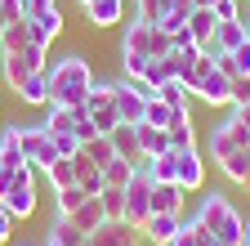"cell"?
<instances>
[{
    "label": "cell",
    "mask_w": 250,
    "mask_h": 246,
    "mask_svg": "<svg viewBox=\"0 0 250 246\" xmlns=\"http://www.w3.org/2000/svg\"><path fill=\"white\" fill-rule=\"evenodd\" d=\"M85 5H89V0H76V9H85Z\"/></svg>",
    "instance_id": "50"
},
{
    "label": "cell",
    "mask_w": 250,
    "mask_h": 246,
    "mask_svg": "<svg viewBox=\"0 0 250 246\" xmlns=\"http://www.w3.org/2000/svg\"><path fill=\"white\" fill-rule=\"evenodd\" d=\"M214 5V0H192V9H210Z\"/></svg>",
    "instance_id": "46"
},
{
    "label": "cell",
    "mask_w": 250,
    "mask_h": 246,
    "mask_svg": "<svg viewBox=\"0 0 250 246\" xmlns=\"http://www.w3.org/2000/svg\"><path fill=\"white\" fill-rule=\"evenodd\" d=\"M31 36H27V18H14L5 22V32H0V54H9V49H27Z\"/></svg>",
    "instance_id": "31"
},
{
    "label": "cell",
    "mask_w": 250,
    "mask_h": 246,
    "mask_svg": "<svg viewBox=\"0 0 250 246\" xmlns=\"http://www.w3.org/2000/svg\"><path fill=\"white\" fill-rule=\"evenodd\" d=\"M210 228L197 220V215H183V224H179V233H174V242L170 246H210Z\"/></svg>",
    "instance_id": "19"
},
{
    "label": "cell",
    "mask_w": 250,
    "mask_h": 246,
    "mask_svg": "<svg viewBox=\"0 0 250 246\" xmlns=\"http://www.w3.org/2000/svg\"><path fill=\"white\" fill-rule=\"evenodd\" d=\"M99 201H103V215H107V220H125V188H103Z\"/></svg>",
    "instance_id": "35"
},
{
    "label": "cell",
    "mask_w": 250,
    "mask_h": 246,
    "mask_svg": "<svg viewBox=\"0 0 250 246\" xmlns=\"http://www.w3.org/2000/svg\"><path fill=\"white\" fill-rule=\"evenodd\" d=\"M0 32H5V22H0Z\"/></svg>",
    "instance_id": "54"
},
{
    "label": "cell",
    "mask_w": 250,
    "mask_h": 246,
    "mask_svg": "<svg viewBox=\"0 0 250 246\" xmlns=\"http://www.w3.org/2000/svg\"><path fill=\"white\" fill-rule=\"evenodd\" d=\"M210 9H214L219 22H228V18H241V0H214Z\"/></svg>",
    "instance_id": "40"
},
{
    "label": "cell",
    "mask_w": 250,
    "mask_h": 246,
    "mask_svg": "<svg viewBox=\"0 0 250 246\" xmlns=\"http://www.w3.org/2000/svg\"><path fill=\"white\" fill-rule=\"evenodd\" d=\"M0 170H9V166H5V157H0Z\"/></svg>",
    "instance_id": "51"
},
{
    "label": "cell",
    "mask_w": 250,
    "mask_h": 246,
    "mask_svg": "<svg viewBox=\"0 0 250 246\" xmlns=\"http://www.w3.org/2000/svg\"><path fill=\"white\" fill-rule=\"evenodd\" d=\"M170 148H197V130H192V126L170 130Z\"/></svg>",
    "instance_id": "41"
},
{
    "label": "cell",
    "mask_w": 250,
    "mask_h": 246,
    "mask_svg": "<svg viewBox=\"0 0 250 246\" xmlns=\"http://www.w3.org/2000/svg\"><path fill=\"white\" fill-rule=\"evenodd\" d=\"M179 157V188L183 193H201L206 188V157L201 148H174Z\"/></svg>",
    "instance_id": "11"
},
{
    "label": "cell",
    "mask_w": 250,
    "mask_h": 246,
    "mask_svg": "<svg viewBox=\"0 0 250 246\" xmlns=\"http://www.w3.org/2000/svg\"><path fill=\"white\" fill-rule=\"evenodd\" d=\"M210 246H224V242H214V237H210Z\"/></svg>",
    "instance_id": "52"
},
{
    "label": "cell",
    "mask_w": 250,
    "mask_h": 246,
    "mask_svg": "<svg viewBox=\"0 0 250 246\" xmlns=\"http://www.w3.org/2000/svg\"><path fill=\"white\" fill-rule=\"evenodd\" d=\"M206 152H210V161H214V166H219V161H228V157H237V152H250V130L237 121L232 108L210 126V134H206Z\"/></svg>",
    "instance_id": "4"
},
{
    "label": "cell",
    "mask_w": 250,
    "mask_h": 246,
    "mask_svg": "<svg viewBox=\"0 0 250 246\" xmlns=\"http://www.w3.org/2000/svg\"><path fill=\"white\" fill-rule=\"evenodd\" d=\"M174 45H170V36L161 32L156 22H147V18H130L121 27V45H116V54H147V58H166Z\"/></svg>",
    "instance_id": "5"
},
{
    "label": "cell",
    "mask_w": 250,
    "mask_h": 246,
    "mask_svg": "<svg viewBox=\"0 0 250 246\" xmlns=\"http://www.w3.org/2000/svg\"><path fill=\"white\" fill-rule=\"evenodd\" d=\"M147 215H152V179H147V170L139 166L134 179L125 183V220H130L134 228H143Z\"/></svg>",
    "instance_id": "10"
},
{
    "label": "cell",
    "mask_w": 250,
    "mask_h": 246,
    "mask_svg": "<svg viewBox=\"0 0 250 246\" xmlns=\"http://www.w3.org/2000/svg\"><path fill=\"white\" fill-rule=\"evenodd\" d=\"M241 18H246V27H250V0H241Z\"/></svg>",
    "instance_id": "45"
},
{
    "label": "cell",
    "mask_w": 250,
    "mask_h": 246,
    "mask_svg": "<svg viewBox=\"0 0 250 246\" xmlns=\"http://www.w3.org/2000/svg\"><path fill=\"white\" fill-rule=\"evenodd\" d=\"M241 246H246V242H241Z\"/></svg>",
    "instance_id": "57"
},
{
    "label": "cell",
    "mask_w": 250,
    "mask_h": 246,
    "mask_svg": "<svg viewBox=\"0 0 250 246\" xmlns=\"http://www.w3.org/2000/svg\"><path fill=\"white\" fill-rule=\"evenodd\" d=\"M45 67H49V49H36V45L0 54V81H5L9 89H18L27 76H36V72H45Z\"/></svg>",
    "instance_id": "7"
},
{
    "label": "cell",
    "mask_w": 250,
    "mask_h": 246,
    "mask_svg": "<svg viewBox=\"0 0 250 246\" xmlns=\"http://www.w3.org/2000/svg\"><path fill=\"white\" fill-rule=\"evenodd\" d=\"M246 18H228V22H219L214 27V41H210V49H219V54H232V49H241L246 45Z\"/></svg>",
    "instance_id": "16"
},
{
    "label": "cell",
    "mask_w": 250,
    "mask_h": 246,
    "mask_svg": "<svg viewBox=\"0 0 250 246\" xmlns=\"http://www.w3.org/2000/svg\"><path fill=\"white\" fill-rule=\"evenodd\" d=\"M76 183L89 193V197H99L103 188H107V179H103V166H94V161H85V157H76Z\"/></svg>",
    "instance_id": "27"
},
{
    "label": "cell",
    "mask_w": 250,
    "mask_h": 246,
    "mask_svg": "<svg viewBox=\"0 0 250 246\" xmlns=\"http://www.w3.org/2000/svg\"><path fill=\"white\" fill-rule=\"evenodd\" d=\"M49 139H54V152H58V157H81V148H85L76 134H49Z\"/></svg>",
    "instance_id": "38"
},
{
    "label": "cell",
    "mask_w": 250,
    "mask_h": 246,
    "mask_svg": "<svg viewBox=\"0 0 250 246\" xmlns=\"http://www.w3.org/2000/svg\"><path fill=\"white\" fill-rule=\"evenodd\" d=\"M112 148H116V157H125V161H143L139 157V126H121L112 130Z\"/></svg>",
    "instance_id": "23"
},
{
    "label": "cell",
    "mask_w": 250,
    "mask_h": 246,
    "mask_svg": "<svg viewBox=\"0 0 250 246\" xmlns=\"http://www.w3.org/2000/svg\"><path fill=\"white\" fill-rule=\"evenodd\" d=\"M81 14H85L89 27L107 32V27H121V22H125V0H89Z\"/></svg>",
    "instance_id": "13"
},
{
    "label": "cell",
    "mask_w": 250,
    "mask_h": 246,
    "mask_svg": "<svg viewBox=\"0 0 250 246\" xmlns=\"http://www.w3.org/2000/svg\"><path fill=\"white\" fill-rule=\"evenodd\" d=\"M152 99V89L134 76H112V103H116V116L125 126H143V108Z\"/></svg>",
    "instance_id": "6"
},
{
    "label": "cell",
    "mask_w": 250,
    "mask_h": 246,
    "mask_svg": "<svg viewBox=\"0 0 250 246\" xmlns=\"http://www.w3.org/2000/svg\"><path fill=\"white\" fill-rule=\"evenodd\" d=\"M9 237H14V215L5 210V201H0V246H9Z\"/></svg>",
    "instance_id": "42"
},
{
    "label": "cell",
    "mask_w": 250,
    "mask_h": 246,
    "mask_svg": "<svg viewBox=\"0 0 250 246\" xmlns=\"http://www.w3.org/2000/svg\"><path fill=\"white\" fill-rule=\"evenodd\" d=\"M18 143H22V157L36 166V170H45L49 161H58L54 139H49V130L41 126V121H18Z\"/></svg>",
    "instance_id": "9"
},
{
    "label": "cell",
    "mask_w": 250,
    "mask_h": 246,
    "mask_svg": "<svg viewBox=\"0 0 250 246\" xmlns=\"http://www.w3.org/2000/svg\"><path fill=\"white\" fill-rule=\"evenodd\" d=\"M241 242H246V246H250V215H246V237H241Z\"/></svg>",
    "instance_id": "47"
},
{
    "label": "cell",
    "mask_w": 250,
    "mask_h": 246,
    "mask_svg": "<svg viewBox=\"0 0 250 246\" xmlns=\"http://www.w3.org/2000/svg\"><path fill=\"white\" fill-rule=\"evenodd\" d=\"M89 193L81 188V183H67V188H54V215H72L76 206H85Z\"/></svg>",
    "instance_id": "30"
},
{
    "label": "cell",
    "mask_w": 250,
    "mask_h": 246,
    "mask_svg": "<svg viewBox=\"0 0 250 246\" xmlns=\"http://www.w3.org/2000/svg\"><path fill=\"white\" fill-rule=\"evenodd\" d=\"M0 157H5V166H31L22 157V143H18V121L14 126H0Z\"/></svg>",
    "instance_id": "28"
},
{
    "label": "cell",
    "mask_w": 250,
    "mask_h": 246,
    "mask_svg": "<svg viewBox=\"0 0 250 246\" xmlns=\"http://www.w3.org/2000/svg\"><path fill=\"white\" fill-rule=\"evenodd\" d=\"M170 121H174V112L161 103V99H147V108H143V126H156V130H170Z\"/></svg>",
    "instance_id": "34"
},
{
    "label": "cell",
    "mask_w": 250,
    "mask_h": 246,
    "mask_svg": "<svg viewBox=\"0 0 250 246\" xmlns=\"http://www.w3.org/2000/svg\"><path fill=\"white\" fill-rule=\"evenodd\" d=\"M179 224H183V215H147L143 228H139V237L147 246H170L174 233H179Z\"/></svg>",
    "instance_id": "14"
},
{
    "label": "cell",
    "mask_w": 250,
    "mask_h": 246,
    "mask_svg": "<svg viewBox=\"0 0 250 246\" xmlns=\"http://www.w3.org/2000/svg\"><path fill=\"white\" fill-rule=\"evenodd\" d=\"M14 94H18V103H27V108H49V72L27 76Z\"/></svg>",
    "instance_id": "18"
},
{
    "label": "cell",
    "mask_w": 250,
    "mask_h": 246,
    "mask_svg": "<svg viewBox=\"0 0 250 246\" xmlns=\"http://www.w3.org/2000/svg\"><path fill=\"white\" fill-rule=\"evenodd\" d=\"M41 175H45V183H49V193H54V188H67V183H76V157H58V161H49Z\"/></svg>",
    "instance_id": "25"
},
{
    "label": "cell",
    "mask_w": 250,
    "mask_h": 246,
    "mask_svg": "<svg viewBox=\"0 0 250 246\" xmlns=\"http://www.w3.org/2000/svg\"><path fill=\"white\" fill-rule=\"evenodd\" d=\"M134 18H147V22H156V18H161V14H170V5H174V0H134Z\"/></svg>",
    "instance_id": "37"
},
{
    "label": "cell",
    "mask_w": 250,
    "mask_h": 246,
    "mask_svg": "<svg viewBox=\"0 0 250 246\" xmlns=\"http://www.w3.org/2000/svg\"><path fill=\"white\" fill-rule=\"evenodd\" d=\"M232 112H237V121H241V126H246V130H250V99H241V103H237V108H232Z\"/></svg>",
    "instance_id": "43"
},
{
    "label": "cell",
    "mask_w": 250,
    "mask_h": 246,
    "mask_svg": "<svg viewBox=\"0 0 250 246\" xmlns=\"http://www.w3.org/2000/svg\"><path fill=\"white\" fill-rule=\"evenodd\" d=\"M161 152H170V130L139 126V157H161Z\"/></svg>",
    "instance_id": "24"
},
{
    "label": "cell",
    "mask_w": 250,
    "mask_h": 246,
    "mask_svg": "<svg viewBox=\"0 0 250 246\" xmlns=\"http://www.w3.org/2000/svg\"><path fill=\"white\" fill-rule=\"evenodd\" d=\"M246 49H250V32H246Z\"/></svg>",
    "instance_id": "53"
},
{
    "label": "cell",
    "mask_w": 250,
    "mask_h": 246,
    "mask_svg": "<svg viewBox=\"0 0 250 246\" xmlns=\"http://www.w3.org/2000/svg\"><path fill=\"white\" fill-rule=\"evenodd\" d=\"M81 157H85V161H94V166H107V161L116 157V148H112V134H94V139L81 148Z\"/></svg>",
    "instance_id": "33"
},
{
    "label": "cell",
    "mask_w": 250,
    "mask_h": 246,
    "mask_svg": "<svg viewBox=\"0 0 250 246\" xmlns=\"http://www.w3.org/2000/svg\"><path fill=\"white\" fill-rule=\"evenodd\" d=\"M192 215L214 233V242H224V246H241V237H246V215L232 206V197H228L224 188H201Z\"/></svg>",
    "instance_id": "2"
},
{
    "label": "cell",
    "mask_w": 250,
    "mask_h": 246,
    "mask_svg": "<svg viewBox=\"0 0 250 246\" xmlns=\"http://www.w3.org/2000/svg\"><path fill=\"white\" fill-rule=\"evenodd\" d=\"M139 166L147 170V179H152V183H179V157H174V148H170V152H161V157H143Z\"/></svg>",
    "instance_id": "17"
},
{
    "label": "cell",
    "mask_w": 250,
    "mask_h": 246,
    "mask_svg": "<svg viewBox=\"0 0 250 246\" xmlns=\"http://www.w3.org/2000/svg\"><path fill=\"white\" fill-rule=\"evenodd\" d=\"M67 220H72V224H76V228H81V233H85V237H89V233H94V228H99V224H103V220H107V215H103V201H99V197H89V201H85V206H76V210H72V215H67Z\"/></svg>",
    "instance_id": "22"
},
{
    "label": "cell",
    "mask_w": 250,
    "mask_h": 246,
    "mask_svg": "<svg viewBox=\"0 0 250 246\" xmlns=\"http://www.w3.org/2000/svg\"><path fill=\"white\" fill-rule=\"evenodd\" d=\"M214 27H219L214 9H192V14H188V36H192L197 45H210L214 41Z\"/></svg>",
    "instance_id": "20"
},
{
    "label": "cell",
    "mask_w": 250,
    "mask_h": 246,
    "mask_svg": "<svg viewBox=\"0 0 250 246\" xmlns=\"http://www.w3.org/2000/svg\"><path fill=\"white\" fill-rule=\"evenodd\" d=\"M0 5H5V0H0Z\"/></svg>",
    "instance_id": "56"
},
{
    "label": "cell",
    "mask_w": 250,
    "mask_h": 246,
    "mask_svg": "<svg viewBox=\"0 0 250 246\" xmlns=\"http://www.w3.org/2000/svg\"><path fill=\"white\" fill-rule=\"evenodd\" d=\"M192 103H206V108H214V112H228V108H237V81L228 76V72H219V63L192 85Z\"/></svg>",
    "instance_id": "8"
},
{
    "label": "cell",
    "mask_w": 250,
    "mask_h": 246,
    "mask_svg": "<svg viewBox=\"0 0 250 246\" xmlns=\"http://www.w3.org/2000/svg\"><path fill=\"white\" fill-rule=\"evenodd\" d=\"M0 126H5V103H0Z\"/></svg>",
    "instance_id": "49"
},
{
    "label": "cell",
    "mask_w": 250,
    "mask_h": 246,
    "mask_svg": "<svg viewBox=\"0 0 250 246\" xmlns=\"http://www.w3.org/2000/svg\"><path fill=\"white\" fill-rule=\"evenodd\" d=\"M45 72H49V103L54 108H85L89 85H94V67L85 54H76V49L58 54Z\"/></svg>",
    "instance_id": "1"
},
{
    "label": "cell",
    "mask_w": 250,
    "mask_h": 246,
    "mask_svg": "<svg viewBox=\"0 0 250 246\" xmlns=\"http://www.w3.org/2000/svg\"><path fill=\"white\" fill-rule=\"evenodd\" d=\"M41 246H62V242H54V237H45V242H41Z\"/></svg>",
    "instance_id": "48"
},
{
    "label": "cell",
    "mask_w": 250,
    "mask_h": 246,
    "mask_svg": "<svg viewBox=\"0 0 250 246\" xmlns=\"http://www.w3.org/2000/svg\"><path fill=\"white\" fill-rule=\"evenodd\" d=\"M18 246H27V242H18Z\"/></svg>",
    "instance_id": "55"
},
{
    "label": "cell",
    "mask_w": 250,
    "mask_h": 246,
    "mask_svg": "<svg viewBox=\"0 0 250 246\" xmlns=\"http://www.w3.org/2000/svg\"><path fill=\"white\" fill-rule=\"evenodd\" d=\"M219 72H228L232 81H250V49H232V54H219Z\"/></svg>",
    "instance_id": "29"
},
{
    "label": "cell",
    "mask_w": 250,
    "mask_h": 246,
    "mask_svg": "<svg viewBox=\"0 0 250 246\" xmlns=\"http://www.w3.org/2000/svg\"><path fill=\"white\" fill-rule=\"evenodd\" d=\"M246 157H250V152H237V157L219 161V175H224L228 183H237V179H241V170H246Z\"/></svg>",
    "instance_id": "39"
},
{
    "label": "cell",
    "mask_w": 250,
    "mask_h": 246,
    "mask_svg": "<svg viewBox=\"0 0 250 246\" xmlns=\"http://www.w3.org/2000/svg\"><path fill=\"white\" fill-rule=\"evenodd\" d=\"M237 188H241V193H250V157H246V170H241V179H237Z\"/></svg>",
    "instance_id": "44"
},
{
    "label": "cell",
    "mask_w": 250,
    "mask_h": 246,
    "mask_svg": "<svg viewBox=\"0 0 250 246\" xmlns=\"http://www.w3.org/2000/svg\"><path fill=\"white\" fill-rule=\"evenodd\" d=\"M139 228L130 220H103L99 228L89 233V246H139Z\"/></svg>",
    "instance_id": "12"
},
{
    "label": "cell",
    "mask_w": 250,
    "mask_h": 246,
    "mask_svg": "<svg viewBox=\"0 0 250 246\" xmlns=\"http://www.w3.org/2000/svg\"><path fill=\"white\" fill-rule=\"evenodd\" d=\"M134 170H139V161H125V157H112V161L103 166V179H107V188H125V183L134 179Z\"/></svg>",
    "instance_id": "32"
},
{
    "label": "cell",
    "mask_w": 250,
    "mask_h": 246,
    "mask_svg": "<svg viewBox=\"0 0 250 246\" xmlns=\"http://www.w3.org/2000/svg\"><path fill=\"white\" fill-rule=\"evenodd\" d=\"M156 99H161L170 112H188V108H192V89H188L183 81H166L161 89H156Z\"/></svg>",
    "instance_id": "26"
},
{
    "label": "cell",
    "mask_w": 250,
    "mask_h": 246,
    "mask_svg": "<svg viewBox=\"0 0 250 246\" xmlns=\"http://www.w3.org/2000/svg\"><path fill=\"white\" fill-rule=\"evenodd\" d=\"M116 58H121V76H134V81H143V72L152 67L147 54H116Z\"/></svg>",
    "instance_id": "36"
},
{
    "label": "cell",
    "mask_w": 250,
    "mask_h": 246,
    "mask_svg": "<svg viewBox=\"0 0 250 246\" xmlns=\"http://www.w3.org/2000/svg\"><path fill=\"white\" fill-rule=\"evenodd\" d=\"M45 237H54V242H62V246H89V237L67 220V215H54L49 228H45Z\"/></svg>",
    "instance_id": "21"
},
{
    "label": "cell",
    "mask_w": 250,
    "mask_h": 246,
    "mask_svg": "<svg viewBox=\"0 0 250 246\" xmlns=\"http://www.w3.org/2000/svg\"><path fill=\"white\" fill-rule=\"evenodd\" d=\"M0 201L14 220H31L41 206V193H36V166H9L0 170Z\"/></svg>",
    "instance_id": "3"
},
{
    "label": "cell",
    "mask_w": 250,
    "mask_h": 246,
    "mask_svg": "<svg viewBox=\"0 0 250 246\" xmlns=\"http://www.w3.org/2000/svg\"><path fill=\"white\" fill-rule=\"evenodd\" d=\"M152 215H188V193L179 183H152Z\"/></svg>",
    "instance_id": "15"
}]
</instances>
